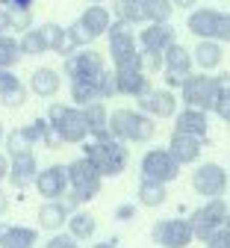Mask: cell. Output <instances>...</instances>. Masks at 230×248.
<instances>
[{
	"mask_svg": "<svg viewBox=\"0 0 230 248\" xmlns=\"http://www.w3.org/2000/svg\"><path fill=\"white\" fill-rule=\"evenodd\" d=\"M139 42H142L145 50H156V53H162L169 45L177 42V39H174V27H171V24H148L142 33H139Z\"/></svg>",
	"mask_w": 230,
	"mask_h": 248,
	"instance_id": "20",
	"label": "cell"
},
{
	"mask_svg": "<svg viewBox=\"0 0 230 248\" xmlns=\"http://www.w3.org/2000/svg\"><path fill=\"white\" fill-rule=\"evenodd\" d=\"M9 6H18V9H30L32 0H0V9H9Z\"/></svg>",
	"mask_w": 230,
	"mask_h": 248,
	"instance_id": "44",
	"label": "cell"
},
{
	"mask_svg": "<svg viewBox=\"0 0 230 248\" xmlns=\"http://www.w3.org/2000/svg\"><path fill=\"white\" fill-rule=\"evenodd\" d=\"M207 248H230V231H227V225H221V228L207 239Z\"/></svg>",
	"mask_w": 230,
	"mask_h": 248,
	"instance_id": "41",
	"label": "cell"
},
{
	"mask_svg": "<svg viewBox=\"0 0 230 248\" xmlns=\"http://www.w3.org/2000/svg\"><path fill=\"white\" fill-rule=\"evenodd\" d=\"M62 71L68 74V80H80V83H92L97 89V80L107 71V59L104 53H97L92 47H83V50H74L71 56H65L62 62Z\"/></svg>",
	"mask_w": 230,
	"mask_h": 248,
	"instance_id": "7",
	"label": "cell"
},
{
	"mask_svg": "<svg viewBox=\"0 0 230 248\" xmlns=\"http://www.w3.org/2000/svg\"><path fill=\"white\" fill-rule=\"evenodd\" d=\"M65 174H68V189H71V195H74L80 204L94 201L97 195H101L104 177H101V171H97L86 157L74 160L71 166H65Z\"/></svg>",
	"mask_w": 230,
	"mask_h": 248,
	"instance_id": "6",
	"label": "cell"
},
{
	"mask_svg": "<svg viewBox=\"0 0 230 248\" xmlns=\"http://www.w3.org/2000/svg\"><path fill=\"white\" fill-rule=\"evenodd\" d=\"M115 71V92L118 95H130V98H139L151 89L148 74H142L139 68H112Z\"/></svg>",
	"mask_w": 230,
	"mask_h": 248,
	"instance_id": "18",
	"label": "cell"
},
{
	"mask_svg": "<svg viewBox=\"0 0 230 248\" xmlns=\"http://www.w3.org/2000/svg\"><path fill=\"white\" fill-rule=\"evenodd\" d=\"M65 219H68V210H65V204L56 198V201H45L39 207V225L45 231H59L65 228Z\"/></svg>",
	"mask_w": 230,
	"mask_h": 248,
	"instance_id": "28",
	"label": "cell"
},
{
	"mask_svg": "<svg viewBox=\"0 0 230 248\" xmlns=\"http://www.w3.org/2000/svg\"><path fill=\"white\" fill-rule=\"evenodd\" d=\"M118 92H115V71H104L101 80H97V101H104V98H115Z\"/></svg>",
	"mask_w": 230,
	"mask_h": 248,
	"instance_id": "39",
	"label": "cell"
},
{
	"mask_svg": "<svg viewBox=\"0 0 230 248\" xmlns=\"http://www.w3.org/2000/svg\"><path fill=\"white\" fill-rule=\"evenodd\" d=\"M207 112L204 109H192V107H186L183 112H177L174 115V130L177 133H189V136H201V139H207Z\"/></svg>",
	"mask_w": 230,
	"mask_h": 248,
	"instance_id": "21",
	"label": "cell"
},
{
	"mask_svg": "<svg viewBox=\"0 0 230 248\" xmlns=\"http://www.w3.org/2000/svg\"><path fill=\"white\" fill-rule=\"evenodd\" d=\"M227 101H230V95H227V83H221L218 95H215V101H213V112H215L221 121H227V115H230V107H227Z\"/></svg>",
	"mask_w": 230,
	"mask_h": 248,
	"instance_id": "40",
	"label": "cell"
},
{
	"mask_svg": "<svg viewBox=\"0 0 230 248\" xmlns=\"http://www.w3.org/2000/svg\"><path fill=\"white\" fill-rule=\"evenodd\" d=\"M207 148V139L201 136H189V133H171V142H169V154L180 163V166H189V163H198L201 160V151Z\"/></svg>",
	"mask_w": 230,
	"mask_h": 248,
	"instance_id": "16",
	"label": "cell"
},
{
	"mask_svg": "<svg viewBox=\"0 0 230 248\" xmlns=\"http://www.w3.org/2000/svg\"><path fill=\"white\" fill-rule=\"evenodd\" d=\"M6 171H9V157L0 154V180H6Z\"/></svg>",
	"mask_w": 230,
	"mask_h": 248,
	"instance_id": "46",
	"label": "cell"
},
{
	"mask_svg": "<svg viewBox=\"0 0 230 248\" xmlns=\"http://www.w3.org/2000/svg\"><path fill=\"white\" fill-rule=\"evenodd\" d=\"M142 12L148 24H169L174 15L171 0H142Z\"/></svg>",
	"mask_w": 230,
	"mask_h": 248,
	"instance_id": "31",
	"label": "cell"
},
{
	"mask_svg": "<svg viewBox=\"0 0 230 248\" xmlns=\"http://www.w3.org/2000/svg\"><path fill=\"white\" fill-rule=\"evenodd\" d=\"M107 133L118 142H133V145H142V142H151L156 136V124L151 115L139 112V109H115L107 115Z\"/></svg>",
	"mask_w": 230,
	"mask_h": 248,
	"instance_id": "2",
	"label": "cell"
},
{
	"mask_svg": "<svg viewBox=\"0 0 230 248\" xmlns=\"http://www.w3.org/2000/svg\"><path fill=\"white\" fill-rule=\"evenodd\" d=\"M221 83H227V74H218V77H210V74H189L186 83L180 86V95H183V104L192 107V109H204L210 112L213 109V101L218 95Z\"/></svg>",
	"mask_w": 230,
	"mask_h": 248,
	"instance_id": "5",
	"label": "cell"
},
{
	"mask_svg": "<svg viewBox=\"0 0 230 248\" xmlns=\"http://www.w3.org/2000/svg\"><path fill=\"white\" fill-rule=\"evenodd\" d=\"M80 24L89 30V33L97 39V36H104L107 30H109V24H112V18H109V12L101 6V3H92L83 15H80Z\"/></svg>",
	"mask_w": 230,
	"mask_h": 248,
	"instance_id": "29",
	"label": "cell"
},
{
	"mask_svg": "<svg viewBox=\"0 0 230 248\" xmlns=\"http://www.w3.org/2000/svg\"><path fill=\"white\" fill-rule=\"evenodd\" d=\"M83 157L101 171V177H118L130 163V151L124 142L112 139L109 133H101L92 142H83Z\"/></svg>",
	"mask_w": 230,
	"mask_h": 248,
	"instance_id": "1",
	"label": "cell"
},
{
	"mask_svg": "<svg viewBox=\"0 0 230 248\" xmlns=\"http://www.w3.org/2000/svg\"><path fill=\"white\" fill-rule=\"evenodd\" d=\"M115 21L127 24V27H136L145 21L142 12V0H115Z\"/></svg>",
	"mask_w": 230,
	"mask_h": 248,
	"instance_id": "32",
	"label": "cell"
},
{
	"mask_svg": "<svg viewBox=\"0 0 230 248\" xmlns=\"http://www.w3.org/2000/svg\"><path fill=\"white\" fill-rule=\"evenodd\" d=\"M92 248H118V239H107V242H94Z\"/></svg>",
	"mask_w": 230,
	"mask_h": 248,
	"instance_id": "49",
	"label": "cell"
},
{
	"mask_svg": "<svg viewBox=\"0 0 230 248\" xmlns=\"http://www.w3.org/2000/svg\"><path fill=\"white\" fill-rule=\"evenodd\" d=\"M192 189L204 195L207 201L210 198H224V189H227V171L218 166V163H204L192 171Z\"/></svg>",
	"mask_w": 230,
	"mask_h": 248,
	"instance_id": "12",
	"label": "cell"
},
{
	"mask_svg": "<svg viewBox=\"0 0 230 248\" xmlns=\"http://www.w3.org/2000/svg\"><path fill=\"white\" fill-rule=\"evenodd\" d=\"M151 239L159 248H189L195 242L189 219H159L151 228Z\"/></svg>",
	"mask_w": 230,
	"mask_h": 248,
	"instance_id": "11",
	"label": "cell"
},
{
	"mask_svg": "<svg viewBox=\"0 0 230 248\" xmlns=\"http://www.w3.org/2000/svg\"><path fill=\"white\" fill-rule=\"evenodd\" d=\"M9 30V21H6V9H0V36Z\"/></svg>",
	"mask_w": 230,
	"mask_h": 248,
	"instance_id": "48",
	"label": "cell"
},
{
	"mask_svg": "<svg viewBox=\"0 0 230 248\" xmlns=\"http://www.w3.org/2000/svg\"><path fill=\"white\" fill-rule=\"evenodd\" d=\"M21 130H24V136L30 139V145H36V142H42L45 133H47V118H32L27 127H21Z\"/></svg>",
	"mask_w": 230,
	"mask_h": 248,
	"instance_id": "38",
	"label": "cell"
},
{
	"mask_svg": "<svg viewBox=\"0 0 230 248\" xmlns=\"http://www.w3.org/2000/svg\"><path fill=\"white\" fill-rule=\"evenodd\" d=\"M47 124H50V130L59 136L62 145H80V142L89 139L83 112H80V107H74V104H50V109H47Z\"/></svg>",
	"mask_w": 230,
	"mask_h": 248,
	"instance_id": "3",
	"label": "cell"
},
{
	"mask_svg": "<svg viewBox=\"0 0 230 248\" xmlns=\"http://www.w3.org/2000/svg\"><path fill=\"white\" fill-rule=\"evenodd\" d=\"M18 47H21V56H42V53H47L39 30H24L21 39H18Z\"/></svg>",
	"mask_w": 230,
	"mask_h": 248,
	"instance_id": "34",
	"label": "cell"
},
{
	"mask_svg": "<svg viewBox=\"0 0 230 248\" xmlns=\"http://www.w3.org/2000/svg\"><path fill=\"white\" fill-rule=\"evenodd\" d=\"M65 225H68V236H71V239H77V242L92 239V236H94V231H97L94 216H92V213H86V210H74V213H68Z\"/></svg>",
	"mask_w": 230,
	"mask_h": 248,
	"instance_id": "24",
	"label": "cell"
},
{
	"mask_svg": "<svg viewBox=\"0 0 230 248\" xmlns=\"http://www.w3.org/2000/svg\"><path fill=\"white\" fill-rule=\"evenodd\" d=\"M3 139H6V157H15V154H27V151L32 148L21 127H18V130H9Z\"/></svg>",
	"mask_w": 230,
	"mask_h": 248,
	"instance_id": "37",
	"label": "cell"
},
{
	"mask_svg": "<svg viewBox=\"0 0 230 248\" xmlns=\"http://www.w3.org/2000/svg\"><path fill=\"white\" fill-rule=\"evenodd\" d=\"M171 6L174 9H195V6H198V0H171Z\"/></svg>",
	"mask_w": 230,
	"mask_h": 248,
	"instance_id": "45",
	"label": "cell"
},
{
	"mask_svg": "<svg viewBox=\"0 0 230 248\" xmlns=\"http://www.w3.org/2000/svg\"><path fill=\"white\" fill-rule=\"evenodd\" d=\"M39 242V231L36 228H24V225H12L0 231V248H36Z\"/></svg>",
	"mask_w": 230,
	"mask_h": 248,
	"instance_id": "23",
	"label": "cell"
},
{
	"mask_svg": "<svg viewBox=\"0 0 230 248\" xmlns=\"http://www.w3.org/2000/svg\"><path fill=\"white\" fill-rule=\"evenodd\" d=\"M36 171H39L36 154H32V151H27V154H15V157H9L6 180L15 186V189H27V186L36 180Z\"/></svg>",
	"mask_w": 230,
	"mask_h": 248,
	"instance_id": "17",
	"label": "cell"
},
{
	"mask_svg": "<svg viewBox=\"0 0 230 248\" xmlns=\"http://www.w3.org/2000/svg\"><path fill=\"white\" fill-rule=\"evenodd\" d=\"M32 183H36V189L45 201H56L68 192V174H65V166H59V163H53L47 169H39Z\"/></svg>",
	"mask_w": 230,
	"mask_h": 248,
	"instance_id": "14",
	"label": "cell"
},
{
	"mask_svg": "<svg viewBox=\"0 0 230 248\" xmlns=\"http://www.w3.org/2000/svg\"><path fill=\"white\" fill-rule=\"evenodd\" d=\"M6 210H9V195L0 189V216H6Z\"/></svg>",
	"mask_w": 230,
	"mask_h": 248,
	"instance_id": "47",
	"label": "cell"
},
{
	"mask_svg": "<svg viewBox=\"0 0 230 248\" xmlns=\"http://www.w3.org/2000/svg\"><path fill=\"white\" fill-rule=\"evenodd\" d=\"M180 163L171 157L166 148H151L142 157V177L153 180V183H171L180 177Z\"/></svg>",
	"mask_w": 230,
	"mask_h": 248,
	"instance_id": "10",
	"label": "cell"
},
{
	"mask_svg": "<svg viewBox=\"0 0 230 248\" xmlns=\"http://www.w3.org/2000/svg\"><path fill=\"white\" fill-rule=\"evenodd\" d=\"M107 42H109V53H112V62H115V68H139V45H136V36H133V30H130L127 24L115 21L109 24L107 30Z\"/></svg>",
	"mask_w": 230,
	"mask_h": 248,
	"instance_id": "8",
	"label": "cell"
},
{
	"mask_svg": "<svg viewBox=\"0 0 230 248\" xmlns=\"http://www.w3.org/2000/svg\"><path fill=\"white\" fill-rule=\"evenodd\" d=\"M224 62V45L221 42H207L201 39L192 50V65H201L204 71H213Z\"/></svg>",
	"mask_w": 230,
	"mask_h": 248,
	"instance_id": "22",
	"label": "cell"
},
{
	"mask_svg": "<svg viewBox=\"0 0 230 248\" xmlns=\"http://www.w3.org/2000/svg\"><path fill=\"white\" fill-rule=\"evenodd\" d=\"M6 136V130H3V124H0V139H3Z\"/></svg>",
	"mask_w": 230,
	"mask_h": 248,
	"instance_id": "50",
	"label": "cell"
},
{
	"mask_svg": "<svg viewBox=\"0 0 230 248\" xmlns=\"http://www.w3.org/2000/svg\"><path fill=\"white\" fill-rule=\"evenodd\" d=\"M6 21H9V30H32V9H18V6H9L6 9Z\"/></svg>",
	"mask_w": 230,
	"mask_h": 248,
	"instance_id": "36",
	"label": "cell"
},
{
	"mask_svg": "<svg viewBox=\"0 0 230 248\" xmlns=\"http://www.w3.org/2000/svg\"><path fill=\"white\" fill-rule=\"evenodd\" d=\"M0 231H3V225H0Z\"/></svg>",
	"mask_w": 230,
	"mask_h": 248,
	"instance_id": "52",
	"label": "cell"
},
{
	"mask_svg": "<svg viewBox=\"0 0 230 248\" xmlns=\"http://www.w3.org/2000/svg\"><path fill=\"white\" fill-rule=\"evenodd\" d=\"M139 112L151 118H171L177 112V98L169 89H148L145 95H139Z\"/></svg>",
	"mask_w": 230,
	"mask_h": 248,
	"instance_id": "15",
	"label": "cell"
},
{
	"mask_svg": "<svg viewBox=\"0 0 230 248\" xmlns=\"http://www.w3.org/2000/svg\"><path fill=\"white\" fill-rule=\"evenodd\" d=\"M89 3H104V0H89Z\"/></svg>",
	"mask_w": 230,
	"mask_h": 248,
	"instance_id": "51",
	"label": "cell"
},
{
	"mask_svg": "<svg viewBox=\"0 0 230 248\" xmlns=\"http://www.w3.org/2000/svg\"><path fill=\"white\" fill-rule=\"evenodd\" d=\"M136 59H139V71H142V74H159V71H162V53H156V50L139 47Z\"/></svg>",
	"mask_w": 230,
	"mask_h": 248,
	"instance_id": "35",
	"label": "cell"
},
{
	"mask_svg": "<svg viewBox=\"0 0 230 248\" xmlns=\"http://www.w3.org/2000/svg\"><path fill=\"white\" fill-rule=\"evenodd\" d=\"M80 112H83V121H86V130H89V136H101V133H107V107H104V101H92V104H86V107H80Z\"/></svg>",
	"mask_w": 230,
	"mask_h": 248,
	"instance_id": "27",
	"label": "cell"
},
{
	"mask_svg": "<svg viewBox=\"0 0 230 248\" xmlns=\"http://www.w3.org/2000/svg\"><path fill=\"white\" fill-rule=\"evenodd\" d=\"M189 225H192V236L207 242L221 225H227V201L224 198H210L204 207H198L189 216Z\"/></svg>",
	"mask_w": 230,
	"mask_h": 248,
	"instance_id": "9",
	"label": "cell"
},
{
	"mask_svg": "<svg viewBox=\"0 0 230 248\" xmlns=\"http://www.w3.org/2000/svg\"><path fill=\"white\" fill-rule=\"evenodd\" d=\"M166 183H153V180H139V204L148 207V210H156L166 204Z\"/></svg>",
	"mask_w": 230,
	"mask_h": 248,
	"instance_id": "30",
	"label": "cell"
},
{
	"mask_svg": "<svg viewBox=\"0 0 230 248\" xmlns=\"http://www.w3.org/2000/svg\"><path fill=\"white\" fill-rule=\"evenodd\" d=\"M21 62V47H18V39H12L9 33L0 36V68L3 71H12Z\"/></svg>",
	"mask_w": 230,
	"mask_h": 248,
	"instance_id": "33",
	"label": "cell"
},
{
	"mask_svg": "<svg viewBox=\"0 0 230 248\" xmlns=\"http://www.w3.org/2000/svg\"><path fill=\"white\" fill-rule=\"evenodd\" d=\"M39 36H42V42H45V50H53V53H59V56H71L74 53V47L68 45V39H65V27H59V24H42L39 27Z\"/></svg>",
	"mask_w": 230,
	"mask_h": 248,
	"instance_id": "26",
	"label": "cell"
},
{
	"mask_svg": "<svg viewBox=\"0 0 230 248\" xmlns=\"http://www.w3.org/2000/svg\"><path fill=\"white\" fill-rule=\"evenodd\" d=\"M162 68H166V80H169V86H183L186 83V77L192 74V53H189V47H183V45H169L166 50H162Z\"/></svg>",
	"mask_w": 230,
	"mask_h": 248,
	"instance_id": "13",
	"label": "cell"
},
{
	"mask_svg": "<svg viewBox=\"0 0 230 248\" xmlns=\"http://www.w3.org/2000/svg\"><path fill=\"white\" fill-rule=\"evenodd\" d=\"M59 86H62V77L53 68H36L30 77V89H32V95H39V98H53L59 92Z\"/></svg>",
	"mask_w": 230,
	"mask_h": 248,
	"instance_id": "25",
	"label": "cell"
},
{
	"mask_svg": "<svg viewBox=\"0 0 230 248\" xmlns=\"http://www.w3.org/2000/svg\"><path fill=\"white\" fill-rule=\"evenodd\" d=\"M45 248H80V242L71 239L68 233H56V236H50V239L45 242Z\"/></svg>",
	"mask_w": 230,
	"mask_h": 248,
	"instance_id": "42",
	"label": "cell"
},
{
	"mask_svg": "<svg viewBox=\"0 0 230 248\" xmlns=\"http://www.w3.org/2000/svg\"><path fill=\"white\" fill-rule=\"evenodd\" d=\"M186 30L207 42H227L230 36V18L224 9H192L186 18Z\"/></svg>",
	"mask_w": 230,
	"mask_h": 248,
	"instance_id": "4",
	"label": "cell"
},
{
	"mask_svg": "<svg viewBox=\"0 0 230 248\" xmlns=\"http://www.w3.org/2000/svg\"><path fill=\"white\" fill-rule=\"evenodd\" d=\"M133 216H136V204H121L115 210V219H121V222H130Z\"/></svg>",
	"mask_w": 230,
	"mask_h": 248,
	"instance_id": "43",
	"label": "cell"
},
{
	"mask_svg": "<svg viewBox=\"0 0 230 248\" xmlns=\"http://www.w3.org/2000/svg\"><path fill=\"white\" fill-rule=\"evenodd\" d=\"M24 101H27V86L12 71L0 68V104L6 109H18V107H24Z\"/></svg>",
	"mask_w": 230,
	"mask_h": 248,
	"instance_id": "19",
	"label": "cell"
}]
</instances>
